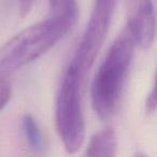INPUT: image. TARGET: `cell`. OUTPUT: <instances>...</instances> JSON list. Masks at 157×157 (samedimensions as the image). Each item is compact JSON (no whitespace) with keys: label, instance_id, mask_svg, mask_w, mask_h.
Instances as JSON below:
<instances>
[{"label":"cell","instance_id":"5b68a950","mask_svg":"<svg viewBox=\"0 0 157 157\" xmlns=\"http://www.w3.org/2000/svg\"><path fill=\"white\" fill-rule=\"evenodd\" d=\"M127 27L136 43L143 48H150L154 43L156 33L153 0H127Z\"/></svg>","mask_w":157,"mask_h":157},{"label":"cell","instance_id":"8fae6325","mask_svg":"<svg viewBox=\"0 0 157 157\" xmlns=\"http://www.w3.org/2000/svg\"><path fill=\"white\" fill-rule=\"evenodd\" d=\"M33 3H35V0H18V8H20L21 15H27L33 8Z\"/></svg>","mask_w":157,"mask_h":157},{"label":"cell","instance_id":"7a4b0ae2","mask_svg":"<svg viewBox=\"0 0 157 157\" xmlns=\"http://www.w3.org/2000/svg\"><path fill=\"white\" fill-rule=\"evenodd\" d=\"M75 23L50 15L20 31L0 46V76H7L44 55L69 33Z\"/></svg>","mask_w":157,"mask_h":157},{"label":"cell","instance_id":"52a82bcc","mask_svg":"<svg viewBox=\"0 0 157 157\" xmlns=\"http://www.w3.org/2000/svg\"><path fill=\"white\" fill-rule=\"evenodd\" d=\"M22 129L25 140L30 147V150L36 154H43L45 151V141L42 135V131L36 118L30 114H25L22 118Z\"/></svg>","mask_w":157,"mask_h":157},{"label":"cell","instance_id":"9c48e42d","mask_svg":"<svg viewBox=\"0 0 157 157\" xmlns=\"http://www.w3.org/2000/svg\"><path fill=\"white\" fill-rule=\"evenodd\" d=\"M12 97V84L7 76H0V112L6 108Z\"/></svg>","mask_w":157,"mask_h":157},{"label":"cell","instance_id":"277c9868","mask_svg":"<svg viewBox=\"0 0 157 157\" xmlns=\"http://www.w3.org/2000/svg\"><path fill=\"white\" fill-rule=\"evenodd\" d=\"M115 3L116 0H96L83 37L70 63L84 83L105 43Z\"/></svg>","mask_w":157,"mask_h":157},{"label":"cell","instance_id":"ba28073f","mask_svg":"<svg viewBox=\"0 0 157 157\" xmlns=\"http://www.w3.org/2000/svg\"><path fill=\"white\" fill-rule=\"evenodd\" d=\"M50 15L67 17L76 22L78 17V8L76 0H48Z\"/></svg>","mask_w":157,"mask_h":157},{"label":"cell","instance_id":"6da1fadb","mask_svg":"<svg viewBox=\"0 0 157 157\" xmlns=\"http://www.w3.org/2000/svg\"><path fill=\"white\" fill-rule=\"evenodd\" d=\"M136 44L132 33L126 26L110 46L95 74L90 99L95 113L101 120H110L120 107Z\"/></svg>","mask_w":157,"mask_h":157},{"label":"cell","instance_id":"30bf717a","mask_svg":"<svg viewBox=\"0 0 157 157\" xmlns=\"http://www.w3.org/2000/svg\"><path fill=\"white\" fill-rule=\"evenodd\" d=\"M156 111V83L154 82L151 92L148 93L145 100V113L152 115Z\"/></svg>","mask_w":157,"mask_h":157},{"label":"cell","instance_id":"3957f363","mask_svg":"<svg viewBox=\"0 0 157 157\" xmlns=\"http://www.w3.org/2000/svg\"><path fill=\"white\" fill-rule=\"evenodd\" d=\"M84 84L75 68L69 65L55 102L56 130L69 154L78 152L85 140V121L82 109V88Z\"/></svg>","mask_w":157,"mask_h":157},{"label":"cell","instance_id":"8992f818","mask_svg":"<svg viewBox=\"0 0 157 157\" xmlns=\"http://www.w3.org/2000/svg\"><path fill=\"white\" fill-rule=\"evenodd\" d=\"M117 151V137L112 127H105L90 138L86 147L87 156H115Z\"/></svg>","mask_w":157,"mask_h":157}]
</instances>
